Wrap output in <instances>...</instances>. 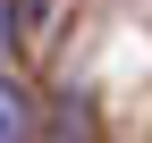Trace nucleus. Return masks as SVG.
Wrapping results in <instances>:
<instances>
[{"mask_svg": "<svg viewBox=\"0 0 152 143\" xmlns=\"http://www.w3.org/2000/svg\"><path fill=\"white\" fill-rule=\"evenodd\" d=\"M0 143H26V93L0 76Z\"/></svg>", "mask_w": 152, "mask_h": 143, "instance_id": "obj_1", "label": "nucleus"}, {"mask_svg": "<svg viewBox=\"0 0 152 143\" xmlns=\"http://www.w3.org/2000/svg\"><path fill=\"white\" fill-rule=\"evenodd\" d=\"M9 34H17V17H9V0H0V59H9Z\"/></svg>", "mask_w": 152, "mask_h": 143, "instance_id": "obj_2", "label": "nucleus"}]
</instances>
